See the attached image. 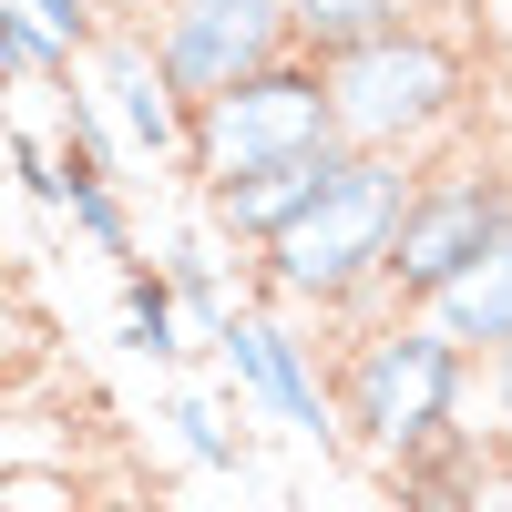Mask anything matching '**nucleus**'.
Listing matches in <instances>:
<instances>
[{"instance_id":"f257e3e1","label":"nucleus","mask_w":512,"mask_h":512,"mask_svg":"<svg viewBox=\"0 0 512 512\" xmlns=\"http://www.w3.org/2000/svg\"><path fill=\"white\" fill-rule=\"evenodd\" d=\"M420 185V164H390V154H349V175H338L308 216H297L277 246H256V287L277 297V308H318L338 338L390 318V297H379V267H390V236H400V205Z\"/></svg>"},{"instance_id":"f03ea898","label":"nucleus","mask_w":512,"mask_h":512,"mask_svg":"<svg viewBox=\"0 0 512 512\" xmlns=\"http://www.w3.org/2000/svg\"><path fill=\"white\" fill-rule=\"evenodd\" d=\"M318 82H328V134L349 154H390V164H431V144H451L461 113H472V62L431 21H400L359 52L318 62Z\"/></svg>"},{"instance_id":"7ed1b4c3","label":"nucleus","mask_w":512,"mask_h":512,"mask_svg":"<svg viewBox=\"0 0 512 512\" xmlns=\"http://www.w3.org/2000/svg\"><path fill=\"white\" fill-rule=\"evenodd\" d=\"M328 400H338V441L400 461V451H420V441H441V431L472 420V359H461L420 308H390V318L338 338Z\"/></svg>"},{"instance_id":"20e7f679","label":"nucleus","mask_w":512,"mask_h":512,"mask_svg":"<svg viewBox=\"0 0 512 512\" xmlns=\"http://www.w3.org/2000/svg\"><path fill=\"white\" fill-rule=\"evenodd\" d=\"M502 236H512V175L502 164H420V185L400 205V236H390V267H379V297L390 308H431Z\"/></svg>"},{"instance_id":"39448f33","label":"nucleus","mask_w":512,"mask_h":512,"mask_svg":"<svg viewBox=\"0 0 512 512\" xmlns=\"http://www.w3.org/2000/svg\"><path fill=\"white\" fill-rule=\"evenodd\" d=\"M308 144H338V134H328V82H318L308 52H277L267 72H246L236 93H216V103L185 113V154H175V164H185L195 195H205V185L256 175V164L308 154Z\"/></svg>"},{"instance_id":"423d86ee","label":"nucleus","mask_w":512,"mask_h":512,"mask_svg":"<svg viewBox=\"0 0 512 512\" xmlns=\"http://www.w3.org/2000/svg\"><path fill=\"white\" fill-rule=\"evenodd\" d=\"M144 52L164 72V93L195 113L287 52V0H175V11L144 21Z\"/></svg>"},{"instance_id":"0eeeda50","label":"nucleus","mask_w":512,"mask_h":512,"mask_svg":"<svg viewBox=\"0 0 512 512\" xmlns=\"http://www.w3.org/2000/svg\"><path fill=\"white\" fill-rule=\"evenodd\" d=\"M216 359L236 379V400H256L267 420H287L297 441H338V400H328V359H318V338L308 328H287L277 308H236L216 328Z\"/></svg>"},{"instance_id":"6e6552de","label":"nucleus","mask_w":512,"mask_h":512,"mask_svg":"<svg viewBox=\"0 0 512 512\" xmlns=\"http://www.w3.org/2000/svg\"><path fill=\"white\" fill-rule=\"evenodd\" d=\"M349 175V144H308V154H277V164H256V175H226V185H205V236H226V246H277L308 205Z\"/></svg>"},{"instance_id":"1a4fd4ad","label":"nucleus","mask_w":512,"mask_h":512,"mask_svg":"<svg viewBox=\"0 0 512 512\" xmlns=\"http://www.w3.org/2000/svg\"><path fill=\"white\" fill-rule=\"evenodd\" d=\"M93 93H103V113H113V134H123L134 164H175L185 154V103L164 93V72H154V52H144L134 21H103V41H93Z\"/></svg>"},{"instance_id":"9d476101","label":"nucleus","mask_w":512,"mask_h":512,"mask_svg":"<svg viewBox=\"0 0 512 512\" xmlns=\"http://www.w3.org/2000/svg\"><path fill=\"white\" fill-rule=\"evenodd\" d=\"M492 461H502V441L482 420H461V431L390 461V512H492Z\"/></svg>"},{"instance_id":"9b49d317","label":"nucleus","mask_w":512,"mask_h":512,"mask_svg":"<svg viewBox=\"0 0 512 512\" xmlns=\"http://www.w3.org/2000/svg\"><path fill=\"white\" fill-rule=\"evenodd\" d=\"M420 318H431L461 359H492L502 338H512V236H502L492 256H472V267H461V277H451Z\"/></svg>"},{"instance_id":"f8f14e48","label":"nucleus","mask_w":512,"mask_h":512,"mask_svg":"<svg viewBox=\"0 0 512 512\" xmlns=\"http://www.w3.org/2000/svg\"><path fill=\"white\" fill-rule=\"evenodd\" d=\"M400 21H420L410 0H287V52L338 62V52H359V41L400 31Z\"/></svg>"},{"instance_id":"ddd939ff","label":"nucleus","mask_w":512,"mask_h":512,"mask_svg":"<svg viewBox=\"0 0 512 512\" xmlns=\"http://www.w3.org/2000/svg\"><path fill=\"white\" fill-rule=\"evenodd\" d=\"M164 287H175V308L216 338L226 318H236V287H226V256H216V236L205 226H175L164 236Z\"/></svg>"},{"instance_id":"4468645a","label":"nucleus","mask_w":512,"mask_h":512,"mask_svg":"<svg viewBox=\"0 0 512 512\" xmlns=\"http://www.w3.org/2000/svg\"><path fill=\"white\" fill-rule=\"evenodd\" d=\"M123 349L154 359V369H175L185 359V308H175V287H164V267H123Z\"/></svg>"},{"instance_id":"2eb2a0df","label":"nucleus","mask_w":512,"mask_h":512,"mask_svg":"<svg viewBox=\"0 0 512 512\" xmlns=\"http://www.w3.org/2000/svg\"><path fill=\"white\" fill-rule=\"evenodd\" d=\"M62 216H72V236L93 246V256L134 267V205H123V185H113V175H62Z\"/></svg>"},{"instance_id":"dca6fc26","label":"nucleus","mask_w":512,"mask_h":512,"mask_svg":"<svg viewBox=\"0 0 512 512\" xmlns=\"http://www.w3.org/2000/svg\"><path fill=\"white\" fill-rule=\"evenodd\" d=\"M0 82H72V52L21 11V0H0Z\"/></svg>"},{"instance_id":"f3484780","label":"nucleus","mask_w":512,"mask_h":512,"mask_svg":"<svg viewBox=\"0 0 512 512\" xmlns=\"http://www.w3.org/2000/svg\"><path fill=\"white\" fill-rule=\"evenodd\" d=\"M164 420H175V441L205 461V472H236V431L216 420V400H195V390H164Z\"/></svg>"},{"instance_id":"a211bd4d","label":"nucleus","mask_w":512,"mask_h":512,"mask_svg":"<svg viewBox=\"0 0 512 512\" xmlns=\"http://www.w3.org/2000/svg\"><path fill=\"white\" fill-rule=\"evenodd\" d=\"M21 11H31L41 31H52L62 52H93V41H103V21H113L103 0H21Z\"/></svg>"},{"instance_id":"6ab92c4d","label":"nucleus","mask_w":512,"mask_h":512,"mask_svg":"<svg viewBox=\"0 0 512 512\" xmlns=\"http://www.w3.org/2000/svg\"><path fill=\"white\" fill-rule=\"evenodd\" d=\"M0 154H11V175H21V195H31V205H62V154L41 144V134H11Z\"/></svg>"},{"instance_id":"aec40b11","label":"nucleus","mask_w":512,"mask_h":512,"mask_svg":"<svg viewBox=\"0 0 512 512\" xmlns=\"http://www.w3.org/2000/svg\"><path fill=\"white\" fill-rule=\"evenodd\" d=\"M472 379H482V410H492V420H482V431H492V441L512 451V338H502V349H492V359H472Z\"/></svg>"},{"instance_id":"412c9836","label":"nucleus","mask_w":512,"mask_h":512,"mask_svg":"<svg viewBox=\"0 0 512 512\" xmlns=\"http://www.w3.org/2000/svg\"><path fill=\"white\" fill-rule=\"evenodd\" d=\"M21 349H31V328H21V308H11V287H0V379L21 369Z\"/></svg>"},{"instance_id":"4be33fe9","label":"nucleus","mask_w":512,"mask_h":512,"mask_svg":"<svg viewBox=\"0 0 512 512\" xmlns=\"http://www.w3.org/2000/svg\"><path fill=\"white\" fill-rule=\"evenodd\" d=\"M492 512H512V451L492 461Z\"/></svg>"},{"instance_id":"5701e85b","label":"nucleus","mask_w":512,"mask_h":512,"mask_svg":"<svg viewBox=\"0 0 512 512\" xmlns=\"http://www.w3.org/2000/svg\"><path fill=\"white\" fill-rule=\"evenodd\" d=\"M144 11H175V0H144Z\"/></svg>"}]
</instances>
